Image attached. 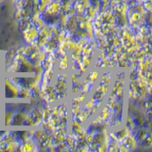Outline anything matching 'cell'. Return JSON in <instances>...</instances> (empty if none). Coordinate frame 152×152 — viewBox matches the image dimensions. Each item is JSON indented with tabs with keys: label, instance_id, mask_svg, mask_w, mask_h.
I'll use <instances>...</instances> for the list:
<instances>
[{
	"label": "cell",
	"instance_id": "cell-1",
	"mask_svg": "<svg viewBox=\"0 0 152 152\" xmlns=\"http://www.w3.org/2000/svg\"><path fill=\"white\" fill-rule=\"evenodd\" d=\"M2 138L1 136H0V143H1V142H2Z\"/></svg>",
	"mask_w": 152,
	"mask_h": 152
}]
</instances>
